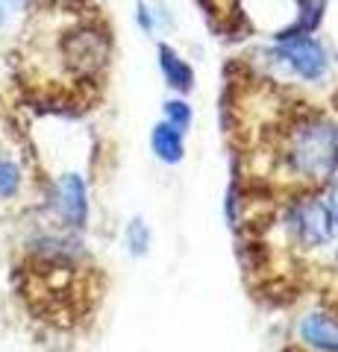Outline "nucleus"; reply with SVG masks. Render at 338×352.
<instances>
[{"label": "nucleus", "instance_id": "9", "mask_svg": "<svg viewBox=\"0 0 338 352\" xmlns=\"http://www.w3.org/2000/svg\"><path fill=\"white\" fill-rule=\"evenodd\" d=\"M165 112H168V118H171V126H189V120H191V109L185 106L182 100H171V103H165Z\"/></svg>", "mask_w": 338, "mask_h": 352}, {"label": "nucleus", "instance_id": "3", "mask_svg": "<svg viewBox=\"0 0 338 352\" xmlns=\"http://www.w3.org/2000/svg\"><path fill=\"white\" fill-rule=\"evenodd\" d=\"M277 153L294 176L324 179L338 164V126L315 112H294L282 120Z\"/></svg>", "mask_w": 338, "mask_h": 352}, {"label": "nucleus", "instance_id": "13", "mask_svg": "<svg viewBox=\"0 0 338 352\" xmlns=\"http://www.w3.org/2000/svg\"><path fill=\"white\" fill-rule=\"evenodd\" d=\"M332 208H335V217H338V188H335V194H332Z\"/></svg>", "mask_w": 338, "mask_h": 352}, {"label": "nucleus", "instance_id": "8", "mask_svg": "<svg viewBox=\"0 0 338 352\" xmlns=\"http://www.w3.org/2000/svg\"><path fill=\"white\" fill-rule=\"evenodd\" d=\"M154 150L162 162H180L182 159V135L177 126L171 124H156L154 129Z\"/></svg>", "mask_w": 338, "mask_h": 352}, {"label": "nucleus", "instance_id": "1", "mask_svg": "<svg viewBox=\"0 0 338 352\" xmlns=\"http://www.w3.org/2000/svg\"><path fill=\"white\" fill-rule=\"evenodd\" d=\"M112 56V30L85 0L41 3L27 18L15 65L27 94L53 109H77L103 85Z\"/></svg>", "mask_w": 338, "mask_h": 352}, {"label": "nucleus", "instance_id": "12", "mask_svg": "<svg viewBox=\"0 0 338 352\" xmlns=\"http://www.w3.org/2000/svg\"><path fill=\"white\" fill-rule=\"evenodd\" d=\"M24 3H27V0H0V24H3V21L12 12H18Z\"/></svg>", "mask_w": 338, "mask_h": 352}, {"label": "nucleus", "instance_id": "7", "mask_svg": "<svg viewBox=\"0 0 338 352\" xmlns=\"http://www.w3.org/2000/svg\"><path fill=\"white\" fill-rule=\"evenodd\" d=\"M159 65H162V74H165V80L173 88H180V91H191L194 71L168 47V44H162V47H159Z\"/></svg>", "mask_w": 338, "mask_h": 352}, {"label": "nucleus", "instance_id": "2", "mask_svg": "<svg viewBox=\"0 0 338 352\" xmlns=\"http://www.w3.org/2000/svg\"><path fill=\"white\" fill-rule=\"evenodd\" d=\"M21 296L45 320H68L85 308L89 273L65 250H39L18 270Z\"/></svg>", "mask_w": 338, "mask_h": 352}, {"label": "nucleus", "instance_id": "5", "mask_svg": "<svg viewBox=\"0 0 338 352\" xmlns=\"http://www.w3.org/2000/svg\"><path fill=\"white\" fill-rule=\"evenodd\" d=\"M297 235L303 244H324V241H330L332 235V220H330V212H326V206L321 203H306L297 208Z\"/></svg>", "mask_w": 338, "mask_h": 352}, {"label": "nucleus", "instance_id": "11", "mask_svg": "<svg viewBox=\"0 0 338 352\" xmlns=\"http://www.w3.org/2000/svg\"><path fill=\"white\" fill-rule=\"evenodd\" d=\"M129 232H136V238L129 235V241H136V252H145V247H147V232H145V226H141V220H136Z\"/></svg>", "mask_w": 338, "mask_h": 352}, {"label": "nucleus", "instance_id": "6", "mask_svg": "<svg viewBox=\"0 0 338 352\" xmlns=\"http://www.w3.org/2000/svg\"><path fill=\"white\" fill-rule=\"evenodd\" d=\"M300 335L309 346L321 352H338V317L330 314H309L300 323Z\"/></svg>", "mask_w": 338, "mask_h": 352}, {"label": "nucleus", "instance_id": "10", "mask_svg": "<svg viewBox=\"0 0 338 352\" xmlns=\"http://www.w3.org/2000/svg\"><path fill=\"white\" fill-rule=\"evenodd\" d=\"M15 185H18V170L9 162H0V197L12 194Z\"/></svg>", "mask_w": 338, "mask_h": 352}, {"label": "nucleus", "instance_id": "4", "mask_svg": "<svg viewBox=\"0 0 338 352\" xmlns=\"http://www.w3.org/2000/svg\"><path fill=\"white\" fill-rule=\"evenodd\" d=\"M282 59H286L303 80H318L326 71V50L312 36H282Z\"/></svg>", "mask_w": 338, "mask_h": 352}]
</instances>
